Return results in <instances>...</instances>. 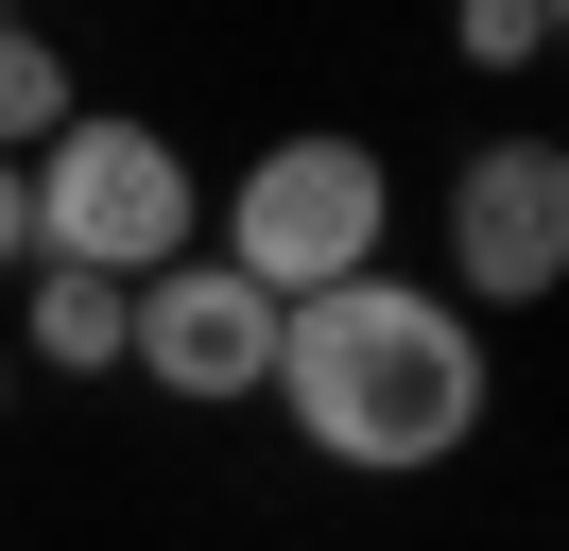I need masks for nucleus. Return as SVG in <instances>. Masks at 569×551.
I'll list each match as a JSON object with an SVG mask.
<instances>
[{
	"instance_id": "obj_6",
	"label": "nucleus",
	"mask_w": 569,
	"mask_h": 551,
	"mask_svg": "<svg viewBox=\"0 0 569 551\" xmlns=\"http://www.w3.org/2000/svg\"><path fill=\"white\" fill-rule=\"evenodd\" d=\"M0 362H52V379H121V293L104 276H36L18 293V344Z\"/></svg>"
},
{
	"instance_id": "obj_8",
	"label": "nucleus",
	"mask_w": 569,
	"mask_h": 551,
	"mask_svg": "<svg viewBox=\"0 0 569 551\" xmlns=\"http://www.w3.org/2000/svg\"><path fill=\"white\" fill-rule=\"evenodd\" d=\"M449 52H466V69H535V52H552V0H466Z\"/></svg>"
},
{
	"instance_id": "obj_5",
	"label": "nucleus",
	"mask_w": 569,
	"mask_h": 551,
	"mask_svg": "<svg viewBox=\"0 0 569 551\" xmlns=\"http://www.w3.org/2000/svg\"><path fill=\"white\" fill-rule=\"evenodd\" d=\"M449 276H466V328H483V310H535L569 276V156L552 138H483V156L449 172Z\"/></svg>"
},
{
	"instance_id": "obj_7",
	"label": "nucleus",
	"mask_w": 569,
	"mask_h": 551,
	"mask_svg": "<svg viewBox=\"0 0 569 551\" xmlns=\"http://www.w3.org/2000/svg\"><path fill=\"white\" fill-rule=\"evenodd\" d=\"M52 121H70V52H52V34H18V18H0V156H36Z\"/></svg>"
},
{
	"instance_id": "obj_2",
	"label": "nucleus",
	"mask_w": 569,
	"mask_h": 551,
	"mask_svg": "<svg viewBox=\"0 0 569 551\" xmlns=\"http://www.w3.org/2000/svg\"><path fill=\"white\" fill-rule=\"evenodd\" d=\"M18 224H36V276H104V293H139V276L190 259L208 190H190V138L121 121V103H70V121L18 156Z\"/></svg>"
},
{
	"instance_id": "obj_1",
	"label": "nucleus",
	"mask_w": 569,
	"mask_h": 551,
	"mask_svg": "<svg viewBox=\"0 0 569 551\" xmlns=\"http://www.w3.org/2000/svg\"><path fill=\"white\" fill-rule=\"evenodd\" d=\"M259 397L346 482H431V465H466V431L500 413V362H483V328H466L431 276H346V293L277 310V379H259Z\"/></svg>"
},
{
	"instance_id": "obj_10",
	"label": "nucleus",
	"mask_w": 569,
	"mask_h": 551,
	"mask_svg": "<svg viewBox=\"0 0 569 551\" xmlns=\"http://www.w3.org/2000/svg\"><path fill=\"white\" fill-rule=\"evenodd\" d=\"M0 413H18V362H0Z\"/></svg>"
},
{
	"instance_id": "obj_3",
	"label": "nucleus",
	"mask_w": 569,
	"mask_h": 551,
	"mask_svg": "<svg viewBox=\"0 0 569 551\" xmlns=\"http://www.w3.org/2000/svg\"><path fill=\"white\" fill-rule=\"evenodd\" d=\"M380 241H397V172H380V138L311 121V138H259V156H242V190H224V241H208V259L242 276V293L311 310V293H346V276H380Z\"/></svg>"
},
{
	"instance_id": "obj_4",
	"label": "nucleus",
	"mask_w": 569,
	"mask_h": 551,
	"mask_svg": "<svg viewBox=\"0 0 569 551\" xmlns=\"http://www.w3.org/2000/svg\"><path fill=\"white\" fill-rule=\"evenodd\" d=\"M121 379H156V397H190V413H242L259 379H277V293H242V276L190 241L173 276L121 293Z\"/></svg>"
},
{
	"instance_id": "obj_9",
	"label": "nucleus",
	"mask_w": 569,
	"mask_h": 551,
	"mask_svg": "<svg viewBox=\"0 0 569 551\" xmlns=\"http://www.w3.org/2000/svg\"><path fill=\"white\" fill-rule=\"evenodd\" d=\"M0 276H36V224H18V156H0Z\"/></svg>"
}]
</instances>
